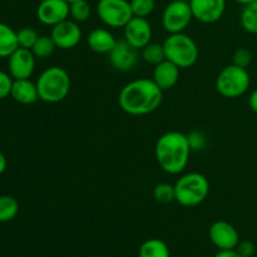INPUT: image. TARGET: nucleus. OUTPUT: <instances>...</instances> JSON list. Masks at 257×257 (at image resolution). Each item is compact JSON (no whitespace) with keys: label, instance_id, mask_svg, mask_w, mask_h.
Returning a JSON list of instances; mask_svg holds the SVG:
<instances>
[{"label":"nucleus","instance_id":"nucleus-12","mask_svg":"<svg viewBox=\"0 0 257 257\" xmlns=\"http://www.w3.org/2000/svg\"><path fill=\"white\" fill-rule=\"evenodd\" d=\"M124 40L137 50H142L152 40V25L147 18L133 17L124 28Z\"/></svg>","mask_w":257,"mask_h":257},{"label":"nucleus","instance_id":"nucleus-2","mask_svg":"<svg viewBox=\"0 0 257 257\" xmlns=\"http://www.w3.org/2000/svg\"><path fill=\"white\" fill-rule=\"evenodd\" d=\"M192 152L187 135L171 131L161 136L156 142L155 156L160 167L168 175H178L187 167Z\"/></svg>","mask_w":257,"mask_h":257},{"label":"nucleus","instance_id":"nucleus-29","mask_svg":"<svg viewBox=\"0 0 257 257\" xmlns=\"http://www.w3.org/2000/svg\"><path fill=\"white\" fill-rule=\"evenodd\" d=\"M251 63H252V53H251L250 49L241 47L235 50L232 55V64L247 69V67Z\"/></svg>","mask_w":257,"mask_h":257},{"label":"nucleus","instance_id":"nucleus-38","mask_svg":"<svg viewBox=\"0 0 257 257\" xmlns=\"http://www.w3.org/2000/svg\"><path fill=\"white\" fill-rule=\"evenodd\" d=\"M67 2L69 3V4H70V3H73V2H77V0H67Z\"/></svg>","mask_w":257,"mask_h":257},{"label":"nucleus","instance_id":"nucleus-33","mask_svg":"<svg viewBox=\"0 0 257 257\" xmlns=\"http://www.w3.org/2000/svg\"><path fill=\"white\" fill-rule=\"evenodd\" d=\"M248 105H250L251 110L257 114V88L251 92L250 98H248Z\"/></svg>","mask_w":257,"mask_h":257},{"label":"nucleus","instance_id":"nucleus-30","mask_svg":"<svg viewBox=\"0 0 257 257\" xmlns=\"http://www.w3.org/2000/svg\"><path fill=\"white\" fill-rule=\"evenodd\" d=\"M187 138L192 151H201L207 145V138H206V136L202 132H197V131L191 132L190 135H187Z\"/></svg>","mask_w":257,"mask_h":257},{"label":"nucleus","instance_id":"nucleus-17","mask_svg":"<svg viewBox=\"0 0 257 257\" xmlns=\"http://www.w3.org/2000/svg\"><path fill=\"white\" fill-rule=\"evenodd\" d=\"M115 43L114 35L104 28H95L87 37L88 47L97 54H108L114 48Z\"/></svg>","mask_w":257,"mask_h":257},{"label":"nucleus","instance_id":"nucleus-35","mask_svg":"<svg viewBox=\"0 0 257 257\" xmlns=\"http://www.w3.org/2000/svg\"><path fill=\"white\" fill-rule=\"evenodd\" d=\"M7 166H8L7 157L4 156V153L0 152V176L5 172V170H7Z\"/></svg>","mask_w":257,"mask_h":257},{"label":"nucleus","instance_id":"nucleus-14","mask_svg":"<svg viewBox=\"0 0 257 257\" xmlns=\"http://www.w3.org/2000/svg\"><path fill=\"white\" fill-rule=\"evenodd\" d=\"M193 19L203 24H213L223 17L226 0H191Z\"/></svg>","mask_w":257,"mask_h":257},{"label":"nucleus","instance_id":"nucleus-1","mask_svg":"<svg viewBox=\"0 0 257 257\" xmlns=\"http://www.w3.org/2000/svg\"><path fill=\"white\" fill-rule=\"evenodd\" d=\"M163 90L148 78H140L127 83L120 89L118 103L130 115H147L160 108Z\"/></svg>","mask_w":257,"mask_h":257},{"label":"nucleus","instance_id":"nucleus-5","mask_svg":"<svg viewBox=\"0 0 257 257\" xmlns=\"http://www.w3.org/2000/svg\"><path fill=\"white\" fill-rule=\"evenodd\" d=\"M163 47H165L166 59L180 67L181 69L195 65L200 57L197 43L185 33L170 34L163 42Z\"/></svg>","mask_w":257,"mask_h":257},{"label":"nucleus","instance_id":"nucleus-26","mask_svg":"<svg viewBox=\"0 0 257 257\" xmlns=\"http://www.w3.org/2000/svg\"><path fill=\"white\" fill-rule=\"evenodd\" d=\"M153 197L157 202L160 203H171L176 201V192H175V185H170V183H158L155 188H153Z\"/></svg>","mask_w":257,"mask_h":257},{"label":"nucleus","instance_id":"nucleus-36","mask_svg":"<svg viewBox=\"0 0 257 257\" xmlns=\"http://www.w3.org/2000/svg\"><path fill=\"white\" fill-rule=\"evenodd\" d=\"M235 2L237 3V4H240V5H242V7H245V5L250 4V3L255 2V0H235Z\"/></svg>","mask_w":257,"mask_h":257},{"label":"nucleus","instance_id":"nucleus-27","mask_svg":"<svg viewBox=\"0 0 257 257\" xmlns=\"http://www.w3.org/2000/svg\"><path fill=\"white\" fill-rule=\"evenodd\" d=\"M18 37V44H19V48H25V49L32 50L33 45L35 44V42L39 38V34L35 29L29 27L22 28L20 30L17 32Z\"/></svg>","mask_w":257,"mask_h":257},{"label":"nucleus","instance_id":"nucleus-10","mask_svg":"<svg viewBox=\"0 0 257 257\" xmlns=\"http://www.w3.org/2000/svg\"><path fill=\"white\" fill-rule=\"evenodd\" d=\"M69 9L67 0H42L37 8V18L43 25L54 27L69 18Z\"/></svg>","mask_w":257,"mask_h":257},{"label":"nucleus","instance_id":"nucleus-34","mask_svg":"<svg viewBox=\"0 0 257 257\" xmlns=\"http://www.w3.org/2000/svg\"><path fill=\"white\" fill-rule=\"evenodd\" d=\"M215 257H241L236 250H218Z\"/></svg>","mask_w":257,"mask_h":257},{"label":"nucleus","instance_id":"nucleus-31","mask_svg":"<svg viewBox=\"0 0 257 257\" xmlns=\"http://www.w3.org/2000/svg\"><path fill=\"white\" fill-rule=\"evenodd\" d=\"M13 82H14V79L12 78V75L0 70V99L9 97L10 92H12Z\"/></svg>","mask_w":257,"mask_h":257},{"label":"nucleus","instance_id":"nucleus-32","mask_svg":"<svg viewBox=\"0 0 257 257\" xmlns=\"http://www.w3.org/2000/svg\"><path fill=\"white\" fill-rule=\"evenodd\" d=\"M235 250L240 253L241 257H252L255 255L256 246L255 243L250 240H240V242L236 246Z\"/></svg>","mask_w":257,"mask_h":257},{"label":"nucleus","instance_id":"nucleus-3","mask_svg":"<svg viewBox=\"0 0 257 257\" xmlns=\"http://www.w3.org/2000/svg\"><path fill=\"white\" fill-rule=\"evenodd\" d=\"M39 99L45 103H59L67 98L70 90V77L62 67L47 68L37 79Z\"/></svg>","mask_w":257,"mask_h":257},{"label":"nucleus","instance_id":"nucleus-8","mask_svg":"<svg viewBox=\"0 0 257 257\" xmlns=\"http://www.w3.org/2000/svg\"><path fill=\"white\" fill-rule=\"evenodd\" d=\"M193 19L190 3L173 0L162 13V27L168 34L183 33Z\"/></svg>","mask_w":257,"mask_h":257},{"label":"nucleus","instance_id":"nucleus-28","mask_svg":"<svg viewBox=\"0 0 257 257\" xmlns=\"http://www.w3.org/2000/svg\"><path fill=\"white\" fill-rule=\"evenodd\" d=\"M133 17L147 18L153 13L156 8L155 0H131Z\"/></svg>","mask_w":257,"mask_h":257},{"label":"nucleus","instance_id":"nucleus-24","mask_svg":"<svg viewBox=\"0 0 257 257\" xmlns=\"http://www.w3.org/2000/svg\"><path fill=\"white\" fill-rule=\"evenodd\" d=\"M142 59L146 63L152 65L160 64L161 62L166 60V52L165 47L158 43H150L142 49Z\"/></svg>","mask_w":257,"mask_h":257},{"label":"nucleus","instance_id":"nucleus-25","mask_svg":"<svg viewBox=\"0 0 257 257\" xmlns=\"http://www.w3.org/2000/svg\"><path fill=\"white\" fill-rule=\"evenodd\" d=\"M90 14H92V8L87 0H77V2L70 3L69 17L78 24L87 22L90 18Z\"/></svg>","mask_w":257,"mask_h":257},{"label":"nucleus","instance_id":"nucleus-37","mask_svg":"<svg viewBox=\"0 0 257 257\" xmlns=\"http://www.w3.org/2000/svg\"><path fill=\"white\" fill-rule=\"evenodd\" d=\"M180 2H185V3H190L191 0H180Z\"/></svg>","mask_w":257,"mask_h":257},{"label":"nucleus","instance_id":"nucleus-13","mask_svg":"<svg viewBox=\"0 0 257 257\" xmlns=\"http://www.w3.org/2000/svg\"><path fill=\"white\" fill-rule=\"evenodd\" d=\"M8 69L13 79H28L35 69V55L30 49L18 48L8 58Z\"/></svg>","mask_w":257,"mask_h":257},{"label":"nucleus","instance_id":"nucleus-20","mask_svg":"<svg viewBox=\"0 0 257 257\" xmlns=\"http://www.w3.org/2000/svg\"><path fill=\"white\" fill-rule=\"evenodd\" d=\"M138 257H171L167 243L161 238H148L141 245Z\"/></svg>","mask_w":257,"mask_h":257},{"label":"nucleus","instance_id":"nucleus-21","mask_svg":"<svg viewBox=\"0 0 257 257\" xmlns=\"http://www.w3.org/2000/svg\"><path fill=\"white\" fill-rule=\"evenodd\" d=\"M19 212V202L10 195L0 196V223L9 222L17 217Z\"/></svg>","mask_w":257,"mask_h":257},{"label":"nucleus","instance_id":"nucleus-16","mask_svg":"<svg viewBox=\"0 0 257 257\" xmlns=\"http://www.w3.org/2000/svg\"><path fill=\"white\" fill-rule=\"evenodd\" d=\"M181 68L173 64L170 60H163L160 64L155 65L153 69V82L163 90H170L175 87L180 80Z\"/></svg>","mask_w":257,"mask_h":257},{"label":"nucleus","instance_id":"nucleus-11","mask_svg":"<svg viewBox=\"0 0 257 257\" xmlns=\"http://www.w3.org/2000/svg\"><path fill=\"white\" fill-rule=\"evenodd\" d=\"M50 37L54 40L57 48L63 50H69L77 47L82 40V29L77 22L67 19L52 27Z\"/></svg>","mask_w":257,"mask_h":257},{"label":"nucleus","instance_id":"nucleus-7","mask_svg":"<svg viewBox=\"0 0 257 257\" xmlns=\"http://www.w3.org/2000/svg\"><path fill=\"white\" fill-rule=\"evenodd\" d=\"M97 15L108 28H124L133 18L132 8L128 0H98Z\"/></svg>","mask_w":257,"mask_h":257},{"label":"nucleus","instance_id":"nucleus-9","mask_svg":"<svg viewBox=\"0 0 257 257\" xmlns=\"http://www.w3.org/2000/svg\"><path fill=\"white\" fill-rule=\"evenodd\" d=\"M208 238L218 250H235L240 242V235L232 223L216 221L208 228Z\"/></svg>","mask_w":257,"mask_h":257},{"label":"nucleus","instance_id":"nucleus-22","mask_svg":"<svg viewBox=\"0 0 257 257\" xmlns=\"http://www.w3.org/2000/svg\"><path fill=\"white\" fill-rule=\"evenodd\" d=\"M240 23L250 34H257V0L245 5L240 15Z\"/></svg>","mask_w":257,"mask_h":257},{"label":"nucleus","instance_id":"nucleus-23","mask_svg":"<svg viewBox=\"0 0 257 257\" xmlns=\"http://www.w3.org/2000/svg\"><path fill=\"white\" fill-rule=\"evenodd\" d=\"M55 49H57V45H55L54 40L52 39L50 35H39L35 44L33 45L32 52L35 55V58L45 59V58H49Z\"/></svg>","mask_w":257,"mask_h":257},{"label":"nucleus","instance_id":"nucleus-6","mask_svg":"<svg viewBox=\"0 0 257 257\" xmlns=\"http://www.w3.org/2000/svg\"><path fill=\"white\" fill-rule=\"evenodd\" d=\"M251 84L247 69L235 64L227 65L216 78V89L225 98H238L245 94Z\"/></svg>","mask_w":257,"mask_h":257},{"label":"nucleus","instance_id":"nucleus-18","mask_svg":"<svg viewBox=\"0 0 257 257\" xmlns=\"http://www.w3.org/2000/svg\"><path fill=\"white\" fill-rule=\"evenodd\" d=\"M10 97L20 104H33L39 100L37 83L28 79H14L12 85Z\"/></svg>","mask_w":257,"mask_h":257},{"label":"nucleus","instance_id":"nucleus-15","mask_svg":"<svg viewBox=\"0 0 257 257\" xmlns=\"http://www.w3.org/2000/svg\"><path fill=\"white\" fill-rule=\"evenodd\" d=\"M110 65L118 72H128L136 65L138 59V50L124 39L117 40L114 48L108 53Z\"/></svg>","mask_w":257,"mask_h":257},{"label":"nucleus","instance_id":"nucleus-4","mask_svg":"<svg viewBox=\"0 0 257 257\" xmlns=\"http://www.w3.org/2000/svg\"><path fill=\"white\" fill-rule=\"evenodd\" d=\"M175 192L176 202L183 207H196L207 198L210 193V182L202 173H186L175 183Z\"/></svg>","mask_w":257,"mask_h":257},{"label":"nucleus","instance_id":"nucleus-19","mask_svg":"<svg viewBox=\"0 0 257 257\" xmlns=\"http://www.w3.org/2000/svg\"><path fill=\"white\" fill-rule=\"evenodd\" d=\"M18 48L17 32L5 23H0V58H9Z\"/></svg>","mask_w":257,"mask_h":257}]
</instances>
